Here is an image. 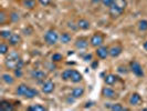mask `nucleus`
<instances>
[{
  "label": "nucleus",
  "mask_w": 147,
  "mask_h": 111,
  "mask_svg": "<svg viewBox=\"0 0 147 111\" xmlns=\"http://www.w3.org/2000/svg\"><path fill=\"white\" fill-rule=\"evenodd\" d=\"M104 42V38L103 36L101 35V33H94L91 39H90V44L92 46V47H94V48H98V47H101Z\"/></svg>",
  "instance_id": "7ed1b4c3"
},
{
  "label": "nucleus",
  "mask_w": 147,
  "mask_h": 111,
  "mask_svg": "<svg viewBox=\"0 0 147 111\" xmlns=\"http://www.w3.org/2000/svg\"><path fill=\"white\" fill-rule=\"evenodd\" d=\"M142 101H143V99L140 96V93H137V92H134L129 97V104L131 106H138Z\"/></svg>",
  "instance_id": "9d476101"
},
{
  "label": "nucleus",
  "mask_w": 147,
  "mask_h": 111,
  "mask_svg": "<svg viewBox=\"0 0 147 111\" xmlns=\"http://www.w3.org/2000/svg\"><path fill=\"white\" fill-rule=\"evenodd\" d=\"M5 21H6V15L3 11H1L0 12V25H3Z\"/></svg>",
  "instance_id": "473e14b6"
},
{
  "label": "nucleus",
  "mask_w": 147,
  "mask_h": 111,
  "mask_svg": "<svg viewBox=\"0 0 147 111\" xmlns=\"http://www.w3.org/2000/svg\"><path fill=\"white\" fill-rule=\"evenodd\" d=\"M54 90V83L51 81V80H48L43 83L42 86V92L43 93H51Z\"/></svg>",
  "instance_id": "9b49d317"
},
{
  "label": "nucleus",
  "mask_w": 147,
  "mask_h": 111,
  "mask_svg": "<svg viewBox=\"0 0 147 111\" xmlns=\"http://www.w3.org/2000/svg\"><path fill=\"white\" fill-rule=\"evenodd\" d=\"M51 59H52V62H59V61H61V60L63 59V56L61 53H59V52H55V53L52 54Z\"/></svg>",
  "instance_id": "bb28decb"
},
{
  "label": "nucleus",
  "mask_w": 147,
  "mask_h": 111,
  "mask_svg": "<svg viewBox=\"0 0 147 111\" xmlns=\"http://www.w3.org/2000/svg\"><path fill=\"white\" fill-rule=\"evenodd\" d=\"M9 18H10V20L12 22H17L20 20V17H19V14H17V12H11L10 16H9Z\"/></svg>",
  "instance_id": "c756f323"
},
{
  "label": "nucleus",
  "mask_w": 147,
  "mask_h": 111,
  "mask_svg": "<svg viewBox=\"0 0 147 111\" xmlns=\"http://www.w3.org/2000/svg\"><path fill=\"white\" fill-rule=\"evenodd\" d=\"M84 95V88L83 87H75L71 92V96L73 97L74 99H79Z\"/></svg>",
  "instance_id": "4468645a"
},
{
  "label": "nucleus",
  "mask_w": 147,
  "mask_h": 111,
  "mask_svg": "<svg viewBox=\"0 0 147 111\" xmlns=\"http://www.w3.org/2000/svg\"><path fill=\"white\" fill-rule=\"evenodd\" d=\"M90 27H91V23H90V21H88L86 19H80V20L78 21V28H80V29L88 30V29H90Z\"/></svg>",
  "instance_id": "a211bd4d"
},
{
  "label": "nucleus",
  "mask_w": 147,
  "mask_h": 111,
  "mask_svg": "<svg viewBox=\"0 0 147 111\" xmlns=\"http://www.w3.org/2000/svg\"><path fill=\"white\" fill-rule=\"evenodd\" d=\"M0 109L3 111H12L13 110V106L10 104V102L3 100V101L0 102Z\"/></svg>",
  "instance_id": "b1692460"
},
{
  "label": "nucleus",
  "mask_w": 147,
  "mask_h": 111,
  "mask_svg": "<svg viewBox=\"0 0 147 111\" xmlns=\"http://www.w3.org/2000/svg\"><path fill=\"white\" fill-rule=\"evenodd\" d=\"M102 96L107 98V99H115L117 97V93L110 87H105L102 89Z\"/></svg>",
  "instance_id": "6e6552de"
},
{
  "label": "nucleus",
  "mask_w": 147,
  "mask_h": 111,
  "mask_svg": "<svg viewBox=\"0 0 147 111\" xmlns=\"http://www.w3.org/2000/svg\"><path fill=\"white\" fill-rule=\"evenodd\" d=\"M117 71H118V72H121V74H127V70H126V68H125V67H123V66L118 67Z\"/></svg>",
  "instance_id": "72a5a7b5"
},
{
  "label": "nucleus",
  "mask_w": 147,
  "mask_h": 111,
  "mask_svg": "<svg viewBox=\"0 0 147 111\" xmlns=\"http://www.w3.org/2000/svg\"><path fill=\"white\" fill-rule=\"evenodd\" d=\"M131 70L136 77H144V71L143 68L137 61H132L131 62Z\"/></svg>",
  "instance_id": "20e7f679"
},
{
  "label": "nucleus",
  "mask_w": 147,
  "mask_h": 111,
  "mask_svg": "<svg viewBox=\"0 0 147 111\" xmlns=\"http://www.w3.org/2000/svg\"><path fill=\"white\" fill-rule=\"evenodd\" d=\"M28 110L29 111H45L47 110V108L45 107H43L42 104H32V106H30V107H28Z\"/></svg>",
  "instance_id": "393cba45"
},
{
  "label": "nucleus",
  "mask_w": 147,
  "mask_h": 111,
  "mask_svg": "<svg viewBox=\"0 0 147 111\" xmlns=\"http://www.w3.org/2000/svg\"><path fill=\"white\" fill-rule=\"evenodd\" d=\"M91 106H92V102H88V104H86V106H85V107L88 108V107H91Z\"/></svg>",
  "instance_id": "a19ab883"
},
{
  "label": "nucleus",
  "mask_w": 147,
  "mask_h": 111,
  "mask_svg": "<svg viewBox=\"0 0 147 111\" xmlns=\"http://www.w3.org/2000/svg\"><path fill=\"white\" fill-rule=\"evenodd\" d=\"M31 78H33L34 80H38V81H42L47 78V74L44 72L43 70H39V69H34L31 71Z\"/></svg>",
  "instance_id": "423d86ee"
},
{
  "label": "nucleus",
  "mask_w": 147,
  "mask_h": 111,
  "mask_svg": "<svg viewBox=\"0 0 147 111\" xmlns=\"http://www.w3.org/2000/svg\"><path fill=\"white\" fill-rule=\"evenodd\" d=\"M1 79H2V81L5 82L6 84H9V86H11V84L15 83V78L9 74H3L1 76Z\"/></svg>",
  "instance_id": "f3484780"
},
{
  "label": "nucleus",
  "mask_w": 147,
  "mask_h": 111,
  "mask_svg": "<svg viewBox=\"0 0 147 111\" xmlns=\"http://www.w3.org/2000/svg\"><path fill=\"white\" fill-rule=\"evenodd\" d=\"M15 74L16 77H18V78H20L22 76V71H21V68H18V69H16L15 70Z\"/></svg>",
  "instance_id": "f704fd0d"
},
{
  "label": "nucleus",
  "mask_w": 147,
  "mask_h": 111,
  "mask_svg": "<svg viewBox=\"0 0 147 111\" xmlns=\"http://www.w3.org/2000/svg\"><path fill=\"white\" fill-rule=\"evenodd\" d=\"M96 56H97L100 59H106V58L110 56V49H109L107 47L101 46V47L96 48Z\"/></svg>",
  "instance_id": "39448f33"
},
{
  "label": "nucleus",
  "mask_w": 147,
  "mask_h": 111,
  "mask_svg": "<svg viewBox=\"0 0 147 111\" xmlns=\"http://www.w3.org/2000/svg\"><path fill=\"white\" fill-rule=\"evenodd\" d=\"M122 51H123L122 46L115 44V46H113V47L110 48V56L112 58H116V57H118V56L122 53Z\"/></svg>",
  "instance_id": "1a4fd4ad"
},
{
  "label": "nucleus",
  "mask_w": 147,
  "mask_h": 111,
  "mask_svg": "<svg viewBox=\"0 0 147 111\" xmlns=\"http://www.w3.org/2000/svg\"><path fill=\"white\" fill-rule=\"evenodd\" d=\"M94 3H100V2H102V0H92Z\"/></svg>",
  "instance_id": "ea45409f"
},
{
  "label": "nucleus",
  "mask_w": 147,
  "mask_h": 111,
  "mask_svg": "<svg viewBox=\"0 0 147 111\" xmlns=\"http://www.w3.org/2000/svg\"><path fill=\"white\" fill-rule=\"evenodd\" d=\"M9 51V47L6 44H0V53L1 54H6Z\"/></svg>",
  "instance_id": "7c9ffc66"
},
{
  "label": "nucleus",
  "mask_w": 147,
  "mask_h": 111,
  "mask_svg": "<svg viewBox=\"0 0 147 111\" xmlns=\"http://www.w3.org/2000/svg\"><path fill=\"white\" fill-rule=\"evenodd\" d=\"M97 66H98V62H97V61H94V62L92 63V69H95Z\"/></svg>",
  "instance_id": "4c0bfd02"
},
{
  "label": "nucleus",
  "mask_w": 147,
  "mask_h": 111,
  "mask_svg": "<svg viewBox=\"0 0 147 111\" xmlns=\"http://www.w3.org/2000/svg\"><path fill=\"white\" fill-rule=\"evenodd\" d=\"M70 80L74 83H78V82H81L82 81V74L79 72V71H76V70H71V78H70Z\"/></svg>",
  "instance_id": "ddd939ff"
},
{
  "label": "nucleus",
  "mask_w": 147,
  "mask_h": 111,
  "mask_svg": "<svg viewBox=\"0 0 147 111\" xmlns=\"http://www.w3.org/2000/svg\"><path fill=\"white\" fill-rule=\"evenodd\" d=\"M60 39L59 35H58V32L55 31V30H48L47 32H45V35H44V40H45V42L48 44H50V46H54V44L58 42V40Z\"/></svg>",
  "instance_id": "f03ea898"
},
{
  "label": "nucleus",
  "mask_w": 147,
  "mask_h": 111,
  "mask_svg": "<svg viewBox=\"0 0 147 111\" xmlns=\"http://www.w3.org/2000/svg\"><path fill=\"white\" fill-rule=\"evenodd\" d=\"M8 40H9V44H10V46H13V47H15V46H18V44L21 42V37H20L19 35L12 33Z\"/></svg>",
  "instance_id": "2eb2a0df"
},
{
  "label": "nucleus",
  "mask_w": 147,
  "mask_h": 111,
  "mask_svg": "<svg viewBox=\"0 0 147 111\" xmlns=\"http://www.w3.org/2000/svg\"><path fill=\"white\" fill-rule=\"evenodd\" d=\"M5 65H6V67H7L8 69L16 70L18 68H22L23 61L20 58L18 51H11L9 52V54H8L6 60H5Z\"/></svg>",
  "instance_id": "f257e3e1"
},
{
  "label": "nucleus",
  "mask_w": 147,
  "mask_h": 111,
  "mask_svg": "<svg viewBox=\"0 0 147 111\" xmlns=\"http://www.w3.org/2000/svg\"><path fill=\"white\" fill-rule=\"evenodd\" d=\"M28 88H29V87H28L27 84L21 83V84H19V86H18V88H17V90H16V92H17V95H18V96L24 97V95H26V92H27Z\"/></svg>",
  "instance_id": "412c9836"
},
{
  "label": "nucleus",
  "mask_w": 147,
  "mask_h": 111,
  "mask_svg": "<svg viewBox=\"0 0 147 111\" xmlns=\"http://www.w3.org/2000/svg\"><path fill=\"white\" fill-rule=\"evenodd\" d=\"M143 47H144V49H145V50L147 51V41H145V42H144V44H143Z\"/></svg>",
  "instance_id": "58836bf2"
},
{
  "label": "nucleus",
  "mask_w": 147,
  "mask_h": 111,
  "mask_svg": "<svg viewBox=\"0 0 147 111\" xmlns=\"http://www.w3.org/2000/svg\"><path fill=\"white\" fill-rule=\"evenodd\" d=\"M39 2H40L42 6H48V5L51 2V0H39Z\"/></svg>",
  "instance_id": "c9c22d12"
},
{
  "label": "nucleus",
  "mask_w": 147,
  "mask_h": 111,
  "mask_svg": "<svg viewBox=\"0 0 147 111\" xmlns=\"http://www.w3.org/2000/svg\"><path fill=\"white\" fill-rule=\"evenodd\" d=\"M39 96V91H38L37 89H33V88H28L27 90V92H26V95H24V98H27V99H32V98H34V97Z\"/></svg>",
  "instance_id": "6ab92c4d"
},
{
  "label": "nucleus",
  "mask_w": 147,
  "mask_h": 111,
  "mask_svg": "<svg viewBox=\"0 0 147 111\" xmlns=\"http://www.w3.org/2000/svg\"><path fill=\"white\" fill-rule=\"evenodd\" d=\"M84 60H85V61H90V60H92V54H86V56L84 57Z\"/></svg>",
  "instance_id": "e433bc0d"
},
{
  "label": "nucleus",
  "mask_w": 147,
  "mask_h": 111,
  "mask_svg": "<svg viewBox=\"0 0 147 111\" xmlns=\"http://www.w3.org/2000/svg\"><path fill=\"white\" fill-rule=\"evenodd\" d=\"M22 5L27 9H33L37 6V0H22Z\"/></svg>",
  "instance_id": "5701e85b"
},
{
  "label": "nucleus",
  "mask_w": 147,
  "mask_h": 111,
  "mask_svg": "<svg viewBox=\"0 0 147 111\" xmlns=\"http://www.w3.org/2000/svg\"><path fill=\"white\" fill-rule=\"evenodd\" d=\"M124 12V9H122L121 7H118L116 3H113L110 7V15L112 18H117Z\"/></svg>",
  "instance_id": "0eeeda50"
},
{
  "label": "nucleus",
  "mask_w": 147,
  "mask_h": 111,
  "mask_svg": "<svg viewBox=\"0 0 147 111\" xmlns=\"http://www.w3.org/2000/svg\"><path fill=\"white\" fill-rule=\"evenodd\" d=\"M12 33H11L10 30H1L0 31V36H1V38H3V39H9Z\"/></svg>",
  "instance_id": "c85d7f7f"
},
{
  "label": "nucleus",
  "mask_w": 147,
  "mask_h": 111,
  "mask_svg": "<svg viewBox=\"0 0 147 111\" xmlns=\"http://www.w3.org/2000/svg\"><path fill=\"white\" fill-rule=\"evenodd\" d=\"M104 81H105V83H106V84L112 86V84H114L115 82L117 81V77H116L115 74H109L106 77H105Z\"/></svg>",
  "instance_id": "aec40b11"
},
{
  "label": "nucleus",
  "mask_w": 147,
  "mask_h": 111,
  "mask_svg": "<svg viewBox=\"0 0 147 111\" xmlns=\"http://www.w3.org/2000/svg\"><path fill=\"white\" fill-rule=\"evenodd\" d=\"M114 1H115V0H102V2H103L104 6H105V7H109V8L114 3Z\"/></svg>",
  "instance_id": "2f4dec72"
},
{
  "label": "nucleus",
  "mask_w": 147,
  "mask_h": 111,
  "mask_svg": "<svg viewBox=\"0 0 147 111\" xmlns=\"http://www.w3.org/2000/svg\"><path fill=\"white\" fill-rule=\"evenodd\" d=\"M110 108L111 110L113 111H125L127 110L125 107H123L121 104H105V108Z\"/></svg>",
  "instance_id": "dca6fc26"
},
{
  "label": "nucleus",
  "mask_w": 147,
  "mask_h": 111,
  "mask_svg": "<svg viewBox=\"0 0 147 111\" xmlns=\"http://www.w3.org/2000/svg\"><path fill=\"white\" fill-rule=\"evenodd\" d=\"M138 30H140V31H146L147 20H140V21H138Z\"/></svg>",
  "instance_id": "cd10ccee"
},
{
  "label": "nucleus",
  "mask_w": 147,
  "mask_h": 111,
  "mask_svg": "<svg viewBox=\"0 0 147 111\" xmlns=\"http://www.w3.org/2000/svg\"><path fill=\"white\" fill-rule=\"evenodd\" d=\"M71 40H72V36H71L70 33H67V32H63V33L60 36V41H61V44H67L69 42H71Z\"/></svg>",
  "instance_id": "4be33fe9"
},
{
  "label": "nucleus",
  "mask_w": 147,
  "mask_h": 111,
  "mask_svg": "<svg viewBox=\"0 0 147 111\" xmlns=\"http://www.w3.org/2000/svg\"><path fill=\"white\" fill-rule=\"evenodd\" d=\"M71 70L72 69H67V70L62 72V74H61L62 80H64V81H69L70 80V78H71Z\"/></svg>",
  "instance_id": "a878e982"
},
{
  "label": "nucleus",
  "mask_w": 147,
  "mask_h": 111,
  "mask_svg": "<svg viewBox=\"0 0 147 111\" xmlns=\"http://www.w3.org/2000/svg\"><path fill=\"white\" fill-rule=\"evenodd\" d=\"M74 46H75V48L76 49H86L88 46V41L86 39H84V38H80V39H78L75 42H74Z\"/></svg>",
  "instance_id": "f8f14e48"
}]
</instances>
